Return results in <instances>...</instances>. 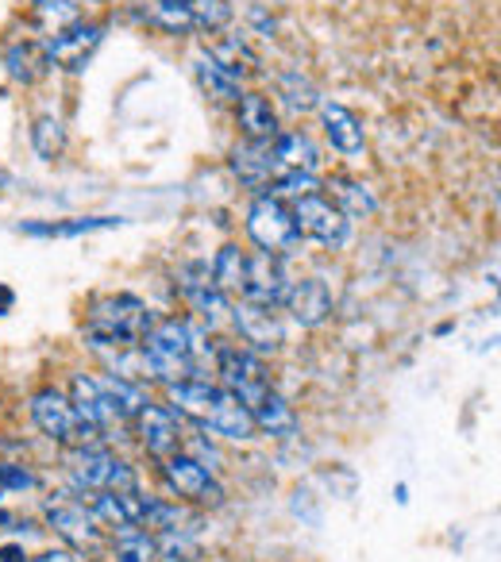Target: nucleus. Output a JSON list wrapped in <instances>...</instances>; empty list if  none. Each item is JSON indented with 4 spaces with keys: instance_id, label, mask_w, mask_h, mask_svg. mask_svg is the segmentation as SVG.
Masks as SVG:
<instances>
[{
    "instance_id": "f257e3e1",
    "label": "nucleus",
    "mask_w": 501,
    "mask_h": 562,
    "mask_svg": "<svg viewBox=\"0 0 501 562\" xmlns=\"http://www.w3.org/2000/svg\"><path fill=\"white\" fill-rule=\"evenodd\" d=\"M212 347L209 328L193 321V316H170V321H155V328L143 336L140 359L155 382L178 385L204 378V370L212 367Z\"/></svg>"
},
{
    "instance_id": "f03ea898",
    "label": "nucleus",
    "mask_w": 501,
    "mask_h": 562,
    "mask_svg": "<svg viewBox=\"0 0 501 562\" xmlns=\"http://www.w3.org/2000/svg\"><path fill=\"white\" fill-rule=\"evenodd\" d=\"M151 328H155V316H151L147 301L132 297V293H104L86 313V344L109 355L135 351Z\"/></svg>"
},
{
    "instance_id": "7ed1b4c3",
    "label": "nucleus",
    "mask_w": 501,
    "mask_h": 562,
    "mask_svg": "<svg viewBox=\"0 0 501 562\" xmlns=\"http://www.w3.org/2000/svg\"><path fill=\"white\" fill-rule=\"evenodd\" d=\"M66 474H70L78 493H127L140 490V474L132 470V462H124L120 454H112L104 443L74 447L66 451Z\"/></svg>"
},
{
    "instance_id": "20e7f679",
    "label": "nucleus",
    "mask_w": 501,
    "mask_h": 562,
    "mask_svg": "<svg viewBox=\"0 0 501 562\" xmlns=\"http://www.w3.org/2000/svg\"><path fill=\"white\" fill-rule=\"evenodd\" d=\"M43 520H47V528L55 531L66 547H74L78 554H101L104 543H109L104 524L97 520L93 508H89L81 497H74V493L47 497V505H43Z\"/></svg>"
},
{
    "instance_id": "39448f33",
    "label": "nucleus",
    "mask_w": 501,
    "mask_h": 562,
    "mask_svg": "<svg viewBox=\"0 0 501 562\" xmlns=\"http://www.w3.org/2000/svg\"><path fill=\"white\" fill-rule=\"evenodd\" d=\"M27 408H32L35 428H40L43 436L51 439V443L63 447V451H74V447H89V443H101V436H97V431L89 428L86 420H81L78 408L70 405V397H66L63 390H55V385H47V390L32 393Z\"/></svg>"
},
{
    "instance_id": "423d86ee",
    "label": "nucleus",
    "mask_w": 501,
    "mask_h": 562,
    "mask_svg": "<svg viewBox=\"0 0 501 562\" xmlns=\"http://www.w3.org/2000/svg\"><path fill=\"white\" fill-rule=\"evenodd\" d=\"M212 370H216L220 385H224L227 393H235L247 408L275 390V382H270V374H267V362L240 344L212 347Z\"/></svg>"
},
{
    "instance_id": "0eeeda50",
    "label": "nucleus",
    "mask_w": 501,
    "mask_h": 562,
    "mask_svg": "<svg viewBox=\"0 0 501 562\" xmlns=\"http://www.w3.org/2000/svg\"><path fill=\"white\" fill-rule=\"evenodd\" d=\"M247 235L250 243L267 255H293L301 243V232H298V220H293V209L278 196L263 193L250 201V212H247Z\"/></svg>"
},
{
    "instance_id": "6e6552de",
    "label": "nucleus",
    "mask_w": 501,
    "mask_h": 562,
    "mask_svg": "<svg viewBox=\"0 0 501 562\" xmlns=\"http://www.w3.org/2000/svg\"><path fill=\"white\" fill-rule=\"evenodd\" d=\"M158 474H163L166 490L178 501H186V505H201V508L224 505V485H220L216 474H212L201 459H193V454H186V451L170 454V459L158 462Z\"/></svg>"
},
{
    "instance_id": "1a4fd4ad",
    "label": "nucleus",
    "mask_w": 501,
    "mask_h": 562,
    "mask_svg": "<svg viewBox=\"0 0 501 562\" xmlns=\"http://www.w3.org/2000/svg\"><path fill=\"white\" fill-rule=\"evenodd\" d=\"M227 321H232L235 336L243 339L240 347L255 351L259 359L282 351L286 324H282V316H278V308H263V305H247V301H232V313H227Z\"/></svg>"
},
{
    "instance_id": "9d476101",
    "label": "nucleus",
    "mask_w": 501,
    "mask_h": 562,
    "mask_svg": "<svg viewBox=\"0 0 501 562\" xmlns=\"http://www.w3.org/2000/svg\"><path fill=\"white\" fill-rule=\"evenodd\" d=\"M178 290H181L189 313H193V321L201 324V328L216 331L220 324L227 321V313H232V301H227L224 293L212 285L209 266H204V262L181 266V270H178Z\"/></svg>"
},
{
    "instance_id": "9b49d317",
    "label": "nucleus",
    "mask_w": 501,
    "mask_h": 562,
    "mask_svg": "<svg viewBox=\"0 0 501 562\" xmlns=\"http://www.w3.org/2000/svg\"><path fill=\"white\" fill-rule=\"evenodd\" d=\"M290 209H293V220H298L301 239H313V243H321V247H332V250L347 243L352 220H347L344 212H339L336 204L329 201V196L309 193V196H301V201H293Z\"/></svg>"
},
{
    "instance_id": "f8f14e48",
    "label": "nucleus",
    "mask_w": 501,
    "mask_h": 562,
    "mask_svg": "<svg viewBox=\"0 0 501 562\" xmlns=\"http://www.w3.org/2000/svg\"><path fill=\"white\" fill-rule=\"evenodd\" d=\"M70 405L78 408V416L89 424V428L101 436V443L104 439H116L120 431L127 428V420L124 416L112 408V401H109V393L101 390V382H97V374H74L70 378Z\"/></svg>"
},
{
    "instance_id": "ddd939ff",
    "label": "nucleus",
    "mask_w": 501,
    "mask_h": 562,
    "mask_svg": "<svg viewBox=\"0 0 501 562\" xmlns=\"http://www.w3.org/2000/svg\"><path fill=\"white\" fill-rule=\"evenodd\" d=\"M290 293V278H286V262L278 255L267 250H255L247 255V278H243V293L240 301L247 305H263V308H278Z\"/></svg>"
},
{
    "instance_id": "4468645a",
    "label": "nucleus",
    "mask_w": 501,
    "mask_h": 562,
    "mask_svg": "<svg viewBox=\"0 0 501 562\" xmlns=\"http://www.w3.org/2000/svg\"><path fill=\"white\" fill-rule=\"evenodd\" d=\"M135 436H140V447L151 454L155 462L170 459V454H178L181 447H186V436H181V420L174 408L166 405H155L151 401L147 408H143L140 416H135Z\"/></svg>"
},
{
    "instance_id": "2eb2a0df",
    "label": "nucleus",
    "mask_w": 501,
    "mask_h": 562,
    "mask_svg": "<svg viewBox=\"0 0 501 562\" xmlns=\"http://www.w3.org/2000/svg\"><path fill=\"white\" fill-rule=\"evenodd\" d=\"M101 40H104L101 24H70L43 43V55H47V63L58 66V70L78 74V70H86V63L93 58V50L101 47Z\"/></svg>"
},
{
    "instance_id": "dca6fc26",
    "label": "nucleus",
    "mask_w": 501,
    "mask_h": 562,
    "mask_svg": "<svg viewBox=\"0 0 501 562\" xmlns=\"http://www.w3.org/2000/svg\"><path fill=\"white\" fill-rule=\"evenodd\" d=\"M232 173L240 178V186H247L255 196L270 193V186L278 181L282 166L275 158V147L270 143H247L243 139L240 147L232 150Z\"/></svg>"
},
{
    "instance_id": "f3484780",
    "label": "nucleus",
    "mask_w": 501,
    "mask_h": 562,
    "mask_svg": "<svg viewBox=\"0 0 501 562\" xmlns=\"http://www.w3.org/2000/svg\"><path fill=\"white\" fill-rule=\"evenodd\" d=\"M282 305L293 324H301V328H321V324H329L336 301H332V290L324 278H301L290 285Z\"/></svg>"
},
{
    "instance_id": "a211bd4d",
    "label": "nucleus",
    "mask_w": 501,
    "mask_h": 562,
    "mask_svg": "<svg viewBox=\"0 0 501 562\" xmlns=\"http://www.w3.org/2000/svg\"><path fill=\"white\" fill-rule=\"evenodd\" d=\"M201 428L212 431V436H220V439H232V443H250V439L259 436V431H255V420H250V413H247V405H243L235 393H227L224 385H220L216 405H212L209 420H204Z\"/></svg>"
},
{
    "instance_id": "6ab92c4d",
    "label": "nucleus",
    "mask_w": 501,
    "mask_h": 562,
    "mask_svg": "<svg viewBox=\"0 0 501 562\" xmlns=\"http://www.w3.org/2000/svg\"><path fill=\"white\" fill-rule=\"evenodd\" d=\"M316 109H321V124H324V135H329L332 147H336L339 155H347V158H359L363 147H367L359 116H355V112L347 109V104H339V101H321Z\"/></svg>"
},
{
    "instance_id": "aec40b11",
    "label": "nucleus",
    "mask_w": 501,
    "mask_h": 562,
    "mask_svg": "<svg viewBox=\"0 0 501 562\" xmlns=\"http://www.w3.org/2000/svg\"><path fill=\"white\" fill-rule=\"evenodd\" d=\"M235 116H240V132L247 143H275L278 139V112L270 97L263 93H240L235 101Z\"/></svg>"
},
{
    "instance_id": "412c9836",
    "label": "nucleus",
    "mask_w": 501,
    "mask_h": 562,
    "mask_svg": "<svg viewBox=\"0 0 501 562\" xmlns=\"http://www.w3.org/2000/svg\"><path fill=\"white\" fill-rule=\"evenodd\" d=\"M112 562H163V551H158V536L147 528H112L109 531V543H104Z\"/></svg>"
},
{
    "instance_id": "4be33fe9",
    "label": "nucleus",
    "mask_w": 501,
    "mask_h": 562,
    "mask_svg": "<svg viewBox=\"0 0 501 562\" xmlns=\"http://www.w3.org/2000/svg\"><path fill=\"white\" fill-rule=\"evenodd\" d=\"M247 413H250V420H255V431H267V436H275V439H286L298 431V413H293L290 401H286L278 390H270L267 397H259Z\"/></svg>"
},
{
    "instance_id": "5701e85b",
    "label": "nucleus",
    "mask_w": 501,
    "mask_h": 562,
    "mask_svg": "<svg viewBox=\"0 0 501 562\" xmlns=\"http://www.w3.org/2000/svg\"><path fill=\"white\" fill-rule=\"evenodd\" d=\"M209 278L227 301H240L243 278H247V250H240L235 243H224V247L216 250V258H212Z\"/></svg>"
},
{
    "instance_id": "b1692460",
    "label": "nucleus",
    "mask_w": 501,
    "mask_h": 562,
    "mask_svg": "<svg viewBox=\"0 0 501 562\" xmlns=\"http://www.w3.org/2000/svg\"><path fill=\"white\" fill-rule=\"evenodd\" d=\"M193 70H197V81H201V89L212 97V101H220V104H235L240 101V78L235 74H227L224 66L216 63V58L209 55V50H197V58H193Z\"/></svg>"
},
{
    "instance_id": "393cba45",
    "label": "nucleus",
    "mask_w": 501,
    "mask_h": 562,
    "mask_svg": "<svg viewBox=\"0 0 501 562\" xmlns=\"http://www.w3.org/2000/svg\"><path fill=\"white\" fill-rule=\"evenodd\" d=\"M270 147H275V158H278L282 170L316 173V166H321V150H316V143L301 132H278V139L270 143Z\"/></svg>"
},
{
    "instance_id": "a878e982",
    "label": "nucleus",
    "mask_w": 501,
    "mask_h": 562,
    "mask_svg": "<svg viewBox=\"0 0 501 562\" xmlns=\"http://www.w3.org/2000/svg\"><path fill=\"white\" fill-rule=\"evenodd\" d=\"M97 382H101V390L109 393L112 408H116V413L124 416L127 424H132L135 416H140L143 408L151 405V393L143 390L140 382H132V378H120V374H97Z\"/></svg>"
},
{
    "instance_id": "bb28decb",
    "label": "nucleus",
    "mask_w": 501,
    "mask_h": 562,
    "mask_svg": "<svg viewBox=\"0 0 501 562\" xmlns=\"http://www.w3.org/2000/svg\"><path fill=\"white\" fill-rule=\"evenodd\" d=\"M329 189H332L329 201L336 204V209L344 212L347 220H363V216H375V212H378L375 193H370V189L363 186V181H352V178H332V181H329Z\"/></svg>"
},
{
    "instance_id": "cd10ccee",
    "label": "nucleus",
    "mask_w": 501,
    "mask_h": 562,
    "mask_svg": "<svg viewBox=\"0 0 501 562\" xmlns=\"http://www.w3.org/2000/svg\"><path fill=\"white\" fill-rule=\"evenodd\" d=\"M4 66H9V78L20 81V86H32V81H40L51 70L47 55H43V43H12L4 50Z\"/></svg>"
},
{
    "instance_id": "c85d7f7f",
    "label": "nucleus",
    "mask_w": 501,
    "mask_h": 562,
    "mask_svg": "<svg viewBox=\"0 0 501 562\" xmlns=\"http://www.w3.org/2000/svg\"><path fill=\"white\" fill-rule=\"evenodd\" d=\"M170 4L197 27V32H220V27L227 24L224 0H170Z\"/></svg>"
},
{
    "instance_id": "c756f323",
    "label": "nucleus",
    "mask_w": 501,
    "mask_h": 562,
    "mask_svg": "<svg viewBox=\"0 0 501 562\" xmlns=\"http://www.w3.org/2000/svg\"><path fill=\"white\" fill-rule=\"evenodd\" d=\"M120 216H93V220H55V224H27V235H51V239H63V235H86L97 227H116Z\"/></svg>"
},
{
    "instance_id": "7c9ffc66",
    "label": "nucleus",
    "mask_w": 501,
    "mask_h": 562,
    "mask_svg": "<svg viewBox=\"0 0 501 562\" xmlns=\"http://www.w3.org/2000/svg\"><path fill=\"white\" fill-rule=\"evenodd\" d=\"M32 147L40 150L43 158H58L66 150V127L58 116H40L32 124Z\"/></svg>"
},
{
    "instance_id": "2f4dec72",
    "label": "nucleus",
    "mask_w": 501,
    "mask_h": 562,
    "mask_svg": "<svg viewBox=\"0 0 501 562\" xmlns=\"http://www.w3.org/2000/svg\"><path fill=\"white\" fill-rule=\"evenodd\" d=\"M282 97H286V104H290L293 112H309V109H316V104H321L313 81L301 78V74H282Z\"/></svg>"
},
{
    "instance_id": "473e14b6",
    "label": "nucleus",
    "mask_w": 501,
    "mask_h": 562,
    "mask_svg": "<svg viewBox=\"0 0 501 562\" xmlns=\"http://www.w3.org/2000/svg\"><path fill=\"white\" fill-rule=\"evenodd\" d=\"M9 490H35V474L24 467V462H9V459H0V493H9Z\"/></svg>"
},
{
    "instance_id": "72a5a7b5",
    "label": "nucleus",
    "mask_w": 501,
    "mask_h": 562,
    "mask_svg": "<svg viewBox=\"0 0 501 562\" xmlns=\"http://www.w3.org/2000/svg\"><path fill=\"white\" fill-rule=\"evenodd\" d=\"M0 562H32L20 543H0Z\"/></svg>"
},
{
    "instance_id": "f704fd0d",
    "label": "nucleus",
    "mask_w": 501,
    "mask_h": 562,
    "mask_svg": "<svg viewBox=\"0 0 501 562\" xmlns=\"http://www.w3.org/2000/svg\"><path fill=\"white\" fill-rule=\"evenodd\" d=\"M163 562H189V559H163Z\"/></svg>"
}]
</instances>
